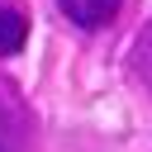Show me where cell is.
I'll return each instance as SVG.
<instances>
[{
    "instance_id": "cell-4",
    "label": "cell",
    "mask_w": 152,
    "mask_h": 152,
    "mask_svg": "<svg viewBox=\"0 0 152 152\" xmlns=\"http://www.w3.org/2000/svg\"><path fill=\"white\" fill-rule=\"evenodd\" d=\"M133 66H138L142 90L152 95V24H147V28H142V38H138V57H133Z\"/></svg>"
},
{
    "instance_id": "cell-3",
    "label": "cell",
    "mask_w": 152,
    "mask_h": 152,
    "mask_svg": "<svg viewBox=\"0 0 152 152\" xmlns=\"http://www.w3.org/2000/svg\"><path fill=\"white\" fill-rule=\"evenodd\" d=\"M28 38V19L14 10V5H0V57H14Z\"/></svg>"
},
{
    "instance_id": "cell-1",
    "label": "cell",
    "mask_w": 152,
    "mask_h": 152,
    "mask_svg": "<svg viewBox=\"0 0 152 152\" xmlns=\"http://www.w3.org/2000/svg\"><path fill=\"white\" fill-rule=\"evenodd\" d=\"M57 10H62V19H66L71 28L95 33V28H104V24L119 19L124 0H57Z\"/></svg>"
},
{
    "instance_id": "cell-2",
    "label": "cell",
    "mask_w": 152,
    "mask_h": 152,
    "mask_svg": "<svg viewBox=\"0 0 152 152\" xmlns=\"http://www.w3.org/2000/svg\"><path fill=\"white\" fill-rule=\"evenodd\" d=\"M28 142V114H24V100L14 95V86L0 81V152H24Z\"/></svg>"
}]
</instances>
